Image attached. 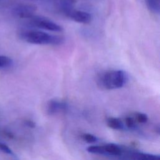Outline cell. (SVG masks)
<instances>
[{
	"label": "cell",
	"mask_w": 160,
	"mask_h": 160,
	"mask_svg": "<svg viewBox=\"0 0 160 160\" xmlns=\"http://www.w3.org/2000/svg\"><path fill=\"white\" fill-rule=\"evenodd\" d=\"M128 80V76L125 71L112 69L101 72L97 76L96 82L101 89L112 90L123 87Z\"/></svg>",
	"instance_id": "obj_2"
},
{
	"label": "cell",
	"mask_w": 160,
	"mask_h": 160,
	"mask_svg": "<svg viewBox=\"0 0 160 160\" xmlns=\"http://www.w3.org/2000/svg\"><path fill=\"white\" fill-rule=\"evenodd\" d=\"M25 124H26V125H27L28 126H29V127H30V128H34V127H35V123H34L32 121H31V120H27V121H26Z\"/></svg>",
	"instance_id": "obj_16"
},
{
	"label": "cell",
	"mask_w": 160,
	"mask_h": 160,
	"mask_svg": "<svg viewBox=\"0 0 160 160\" xmlns=\"http://www.w3.org/2000/svg\"><path fill=\"white\" fill-rule=\"evenodd\" d=\"M126 159L128 160H160V156L159 155L134 151L126 153Z\"/></svg>",
	"instance_id": "obj_8"
},
{
	"label": "cell",
	"mask_w": 160,
	"mask_h": 160,
	"mask_svg": "<svg viewBox=\"0 0 160 160\" xmlns=\"http://www.w3.org/2000/svg\"><path fill=\"white\" fill-rule=\"evenodd\" d=\"M67 108L68 105L66 102L57 99L49 100L46 105L47 112L50 115L64 112L67 109Z\"/></svg>",
	"instance_id": "obj_7"
},
{
	"label": "cell",
	"mask_w": 160,
	"mask_h": 160,
	"mask_svg": "<svg viewBox=\"0 0 160 160\" xmlns=\"http://www.w3.org/2000/svg\"><path fill=\"white\" fill-rule=\"evenodd\" d=\"M18 34L20 39L33 44L56 46L62 44L64 41V38L61 36L33 29H21Z\"/></svg>",
	"instance_id": "obj_1"
},
{
	"label": "cell",
	"mask_w": 160,
	"mask_h": 160,
	"mask_svg": "<svg viewBox=\"0 0 160 160\" xmlns=\"http://www.w3.org/2000/svg\"><path fill=\"white\" fill-rule=\"evenodd\" d=\"M36 7L29 4H18L13 8V13L19 18L28 19L35 14Z\"/></svg>",
	"instance_id": "obj_6"
},
{
	"label": "cell",
	"mask_w": 160,
	"mask_h": 160,
	"mask_svg": "<svg viewBox=\"0 0 160 160\" xmlns=\"http://www.w3.org/2000/svg\"><path fill=\"white\" fill-rule=\"evenodd\" d=\"M148 9L155 14H159L160 0H145Z\"/></svg>",
	"instance_id": "obj_9"
},
{
	"label": "cell",
	"mask_w": 160,
	"mask_h": 160,
	"mask_svg": "<svg viewBox=\"0 0 160 160\" xmlns=\"http://www.w3.org/2000/svg\"><path fill=\"white\" fill-rule=\"evenodd\" d=\"M12 59L6 56H0V68H7L11 65Z\"/></svg>",
	"instance_id": "obj_11"
},
{
	"label": "cell",
	"mask_w": 160,
	"mask_h": 160,
	"mask_svg": "<svg viewBox=\"0 0 160 160\" xmlns=\"http://www.w3.org/2000/svg\"><path fill=\"white\" fill-rule=\"evenodd\" d=\"M62 12L69 19L79 23L88 24L92 20L91 14L84 11L63 6Z\"/></svg>",
	"instance_id": "obj_4"
},
{
	"label": "cell",
	"mask_w": 160,
	"mask_h": 160,
	"mask_svg": "<svg viewBox=\"0 0 160 160\" xmlns=\"http://www.w3.org/2000/svg\"><path fill=\"white\" fill-rule=\"evenodd\" d=\"M29 24L33 27L52 32H62L63 28L52 20L39 15L34 14L28 19Z\"/></svg>",
	"instance_id": "obj_3"
},
{
	"label": "cell",
	"mask_w": 160,
	"mask_h": 160,
	"mask_svg": "<svg viewBox=\"0 0 160 160\" xmlns=\"http://www.w3.org/2000/svg\"><path fill=\"white\" fill-rule=\"evenodd\" d=\"M107 125L113 129H122L124 128V124L121 119L116 118H109L107 119Z\"/></svg>",
	"instance_id": "obj_10"
},
{
	"label": "cell",
	"mask_w": 160,
	"mask_h": 160,
	"mask_svg": "<svg viewBox=\"0 0 160 160\" xmlns=\"http://www.w3.org/2000/svg\"><path fill=\"white\" fill-rule=\"evenodd\" d=\"M136 122L145 123L148 121V116L146 114L142 112H136L132 116Z\"/></svg>",
	"instance_id": "obj_12"
},
{
	"label": "cell",
	"mask_w": 160,
	"mask_h": 160,
	"mask_svg": "<svg viewBox=\"0 0 160 160\" xmlns=\"http://www.w3.org/2000/svg\"><path fill=\"white\" fill-rule=\"evenodd\" d=\"M89 152L93 154L112 155V156H121L123 150L118 145L110 143L103 146H91L87 148Z\"/></svg>",
	"instance_id": "obj_5"
},
{
	"label": "cell",
	"mask_w": 160,
	"mask_h": 160,
	"mask_svg": "<svg viewBox=\"0 0 160 160\" xmlns=\"http://www.w3.org/2000/svg\"><path fill=\"white\" fill-rule=\"evenodd\" d=\"M136 121L132 116H127L125 118V124L129 128H133L136 126Z\"/></svg>",
	"instance_id": "obj_14"
},
{
	"label": "cell",
	"mask_w": 160,
	"mask_h": 160,
	"mask_svg": "<svg viewBox=\"0 0 160 160\" xmlns=\"http://www.w3.org/2000/svg\"><path fill=\"white\" fill-rule=\"evenodd\" d=\"M0 150L6 154H12L11 149L6 144L2 142H0Z\"/></svg>",
	"instance_id": "obj_15"
},
{
	"label": "cell",
	"mask_w": 160,
	"mask_h": 160,
	"mask_svg": "<svg viewBox=\"0 0 160 160\" xmlns=\"http://www.w3.org/2000/svg\"><path fill=\"white\" fill-rule=\"evenodd\" d=\"M82 139L88 143H93L97 141V138L89 133H85L82 135Z\"/></svg>",
	"instance_id": "obj_13"
}]
</instances>
